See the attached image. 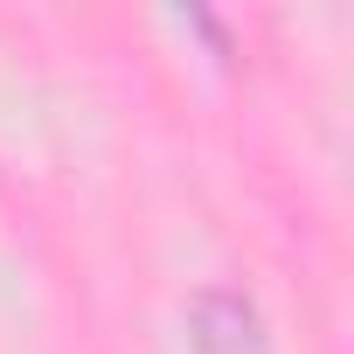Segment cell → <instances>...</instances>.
<instances>
[{
    "mask_svg": "<svg viewBox=\"0 0 354 354\" xmlns=\"http://www.w3.org/2000/svg\"><path fill=\"white\" fill-rule=\"evenodd\" d=\"M195 354H264L257 313H250L236 292H209V299L195 306Z\"/></svg>",
    "mask_w": 354,
    "mask_h": 354,
    "instance_id": "6da1fadb",
    "label": "cell"
}]
</instances>
